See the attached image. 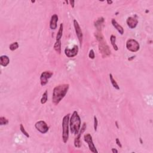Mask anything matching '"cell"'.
Masks as SVG:
<instances>
[{"mask_svg":"<svg viewBox=\"0 0 153 153\" xmlns=\"http://www.w3.org/2000/svg\"><path fill=\"white\" fill-rule=\"evenodd\" d=\"M69 88L68 84H60L54 88L53 91L52 102L56 105L59 104V102L64 99L67 93Z\"/></svg>","mask_w":153,"mask_h":153,"instance_id":"obj_1","label":"cell"},{"mask_svg":"<svg viewBox=\"0 0 153 153\" xmlns=\"http://www.w3.org/2000/svg\"><path fill=\"white\" fill-rule=\"evenodd\" d=\"M96 38L99 42V50L103 58H106L111 54V50L105 41L101 31H97L95 34Z\"/></svg>","mask_w":153,"mask_h":153,"instance_id":"obj_2","label":"cell"},{"mask_svg":"<svg viewBox=\"0 0 153 153\" xmlns=\"http://www.w3.org/2000/svg\"><path fill=\"white\" fill-rule=\"evenodd\" d=\"M81 121L80 117L76 111H74L69 120V127L71 133L77 135L80 130Z\"/></svg>","mask_w":153,"mask_h":153,"instance_id":"obj_3","label":"cell"},{"mask_svg":"<svg viewBox=\"0 0 153 153\" xmlns=\"http://www.w3.org/2000/svg\"><path fill=\"white\" fill-rule=\"evenodd\" d=\"M69 114L66 115L62 120V140L65 144L67 142L69 139Z\"/></svg>","mask_w":153,"mask_h":153,"instance_id":"obj_4","label":"cell"},{"mask_svg":"<svg viewBox=\"0 0 153 153\" xmlns=\"http://www.w3.org/2000/svg\"><path fill=\"white\" fill-rule=\"evenodd\" d=\"M126 48L130 51L135 53L140 49V45L135 40L129 39L126 43Z\"/></svg>","mask_w":153,"mask_h":153,"instance_id":"obj_5","label":"cell"},{"mask_svg":"<svg viewBox=\"0 0 153 153\" xmlns=\"http://www.w3.org/2000/svg\"><path fill=\"white\" fill-rule=\"evenodd\" d=\"M35 127L40 132L43 134L46 133L49 130V126H47V123L44 121L40 120L38 121L35 124Z\"/></svg>","mask_w":153,"mask_h":153,"instance_id":"obj_6","label":"cell"},{"mask_svg":"<svg viewBox=\"0 0 153 153\" xmlns=\"http://www.w3.org/2000/svg\"><path fill=\"white\" fill-rule=\"evenodd\" d=\"M84 140L85 142L88 144L89 149L91 151V152L96 153L98 152V151L96 148V147L94 146L93 141L92 139V136L90 133H87L84 136Z\"/></svg>","mask_w":153,"mask_h":153,"instance_id":"obj_7","label":"cell"},{"mask_svg":"<svg viewBox=\"0 0 153 153\" xmlns=\"http://www.w3.org/2000/svg\"><path fill=\"white\" fill-rule=\"evenodd\" d=\"M86 128H87V125H86V123H84L83 124L82 127H81V129L80 130V132L79 133V134L76 135V137L74 139V146L76 148H80L81 147V136L82 135V134L84 133V131L86 130Z\"/></svg>","mask_w":153,"mask_h":153,"instance_id":"obj_8","label":"cell"},{"mask_svg":"<svg viewBox=\"0 0 153 153\" xmlns=\"http://www.w3.org/2000/svg\"><path fill=\"white\" fill-rule=\"evenodd\" d=\"M53 72L51 71H46L43 72L40 76V83L42 86H44L47 84L49 80L53 76Z\"/></svg>","mask_w":153,"mask_h":153,"instance_id":"obj_9","label":"cell"},{"mask_svg":"<svg viewBox=\"0 0 153 153\" xmlns=\"http://www.w3.org/2000/svg\"><path fill=\"white\" fill-rule=\"evenodd\" d=\"M74 26L75 28V31L76 36H77L78 39H79L80 44V46L81 47V45H82V43H83V35L82 31H81V29L80 28V26L79 22L76 21V20H74Z\"/></svg>","mask_w":153,"mask_h":153,"instance_id":"obj_10","label":"cell"},{"mask_svg":"<svg viewBox=\"0 0 153 153\" xmlns=\"http://www.w3.org/2000/svg\"><path fill=\"white\" fill-rule=\"evenodd\" d=\"M79 53V47L77 45H74L72 49L66 48L65 49V54L68 58H74Z\"/></svg>","mask_w":153,"mask_h":153,"instance_id":"obj_11","label":"cell"},{"mask_svg":"<svg viewBox=\"0 0 153 153\" xmlns=\"http://www.w3.org/2000/svg\"><path fill=\"white\" fill-rule=\"evenodd\" d=\"M127 26L130 28V29H134L136 27L138 24V21L136 19L135 17H129L126 21Z\"/></svg>","mask_w":153,"mask_h":153,"instance_id":"obj_12","label":"cell"},{"mask_svg":"<svg viewBox=\"0 0 153 153\" xmlns=\"http://www.w3.org/2000/svg\"><path fill=\"white\" fill-rule=\"evenodd\" d=\"M58 19H59V17H58V16L56 14H54L51 16L50 22V28L51 29L54 30L57 28V23L58 22Z\"/></svg>","mask_w":153,"mask_h":153,"instance_id":"obj_13","label":"cell"},{"mask_svg":"<svg viewBox=\"0 0 153 153\" xmlns=\"http://www.w3.org/2000/svg\"><path fill=\"white\" fill-rule=\"evenodd\" d=\"M111 24H112V26L117 29V31L119 32L121 35H123L124 34V29L120 25L118 24V22L116 21L114 19H112L111 20Z\"/></svg>","mask_w":153,"mask_h":153,"instance_id":"obj_14","label":"cell"},{"mask_svg":"<svg viewBox=\"0 0 153 153\" xmlns=\"http://www.w3.org/2000/svg\"><path fill=\"white\" fill-rule=\"evenodd\" d=\"M10 63V59L7 56L3 55L0 57V64L1 66L6 67Z\"/></svg>","mask_w":153,"mask_h":153,"instance_id":"obj_15","label":"cell"},{"mask_svg":"<svg viewBox=\"0 0 153 153\" xmlns=\"http://www.w3.org/2000/svg\"><path fill=\"white\" fill-rule=\"evenodd\" d=\"M104 22V19L103 17H100L99 18L96 22H95V25L96 28H97L98 31H101V28H102V25Z\"/></svg>","mask_w":153,"mask_h":153,"instance_id":"obj_16","label":"cell"},{"mask_svg":"<svg viewBox=\"0 0 153 153\" xmlns=\"http://www.w3.org/2000/svg\"><path fill=\"white\" fill-rule=\"evenodd\" d=\"M61 46H62V42L61 40L56 41L55 44L54 45V49L56 52L61 54Z\"/></svg>","mask_w":153,"mask_h":153,"instance_id":"obj_17","label":"cell"},{"mask_svg":"<svg viewBox=\"0 0 153 153\" xmlns=\"http://www.w3.org/2000/svg\"><path fill=\"white\" fill-rule=\"evenodd\" d=\"M63 31H64V25L63 24H61L59 29L58 31L57 35H56V41L61 40V38H62L63 34Z\"/></svg>","mask_w":153,"mask_h":153,"instance_id":"obj_18","label":"cell"},{"mask_svg":"<svg viewBox=\"0 0 153 153\" xmlns=\"http://www.w3.org/2000/svg\"><path fill=\"white\" fill-rule=\"evenodd\" d=\"M110 41L111 45L112 46L113 48L116 51H117L119 50V47H118L117 45L116 44V36L114 35H111L110 37Z\"/></svg>","mask_w":153,"mask_h":153,"instance_id":"obj_19","label":"cell"},{"mask_svg":"<svg viewBox=\"0 0 153 153\" xmlns=\"http://www.w3.org/2000/svg\"><path fill=\"white\" fill-rule=\"evenodd\" d=\"M109 79H110V81H111V84H112L113 87H114L116 89L119 90L120 87L119 86V85H118L117 81H116L114 79V77H113V75H112V74H109Z\"/></svg>","mask_w":153,"mask_h":153,"instance_id":"obj_20","label":"cell"},{"mask_svg":"<svg viewBox=\"0 0 153 153\" xmlns=\"http://www.w3.org/2000/svg\"><path fill=\"white\" fill-rule=\"evenodd\" d=\"M47 99H48V92H47V90H46L42 95V98H41V104H45L46 102H47Z\"/></svg>","mask_w":153,"mask_h":153,"instance_id":"obj_21","label":"cell"},{"mask_svg":"<svg viewBox=\"0 0 153 153\" xmlns=\"http://www.w3.org/2000/svg\"><path fill=\"white\" fill-rule=\"evenodd\" d=\"M19 43H18L17 42H14V43H13L12 44H11L10 45L9 48H10V50L11 51H14L19 48Z\"/></svg>","mask_w":153,"mask_h":153,"instance_id":"obj_22","label":"cell"},{"mask_svg":"<svg viewBox=\"0 0 153 153\" xmlns=\"http://www.w3.org/2000/svg\"><path fill=\"white\" fill-rule=\"evenodd\" d=\"M9 123V120L8 119H7L6 117H0V125H7Z\"/></svg>","mask_w":153,"mask_h":153,"instance_id":"obj_23","label":"cell"},{"mask_svg":"<svg viewBox=\"0 0 153 153\" xmlns=\"http://www.w3.org/2000/svg\"><path fill=\"white\" fill-rule=\"evenodd\" d=\"M20 130H21L22 133L25 136H26L27 138H29L30 136L29 133H28L25 130V128L22 124H21V125H20Z\"/></svg>","mask_w":153,"mask_h":153,"instance_id":"obj_24","label":"cell"},{"mask_svg":"<svg viewBox=\"0 0 153 153\" xmlns=\"http://www.w3.org/2000/svg\"><path fill=\"white\" fill-rule=\"evenodd\" d=\"M93 119H94V131L96 132V131H97V128L98 126V121L97 117H96L95 116L93 117Z\"/></svg>","mask_w":153,"mask_h":153,"instance_id":"obj_25","label":"cell"},{"mask_svg":"<svg viewBox=\"0 0 153 153\" xmlns=\"http://www.w3.org/2000/svg\"><path fill=\"white\" fill-rule=\"evenodd\" d=\"M89 57L90 59H94V58H95V54H94V52L93 49H91L90 50V52L89 54Z\"/></svg>","mask_w":153,"mask_h":153,"instance_id":"obj_26","label":"cell"},{"mask_svg":"<svg viewBox=\"0 0 153 153\" xmlns=\"http://www.w3.org/2000/svg\"><path fill=\"white\" fill-rule=\"evenodd\" d=\"M116 144H117V145L120 148H122V145H121L120 141L119 139V138H116Z\"/></svg>","mask_w":153,"mask_h":153,"instance_id":"obj_27","label":"cell"},{"mask_svg":"<svg viewBox=\"0 0 153 153\" xmlns=\"http://www.w3.org/2000/svg\"><path fill=\"white\" fill-rule=\"evenodd\" d=\"M69 3H70V4H71V7H72V8H74V7L75 1H69Z\"/></svg>","mask_w":153,"mask_h":153,"instance_id":"obj_28","label":"cell"},{"mask_svg":"<svg viewBox=\"0 0 153 153\" xmlns=\"http://www.w3.org/2000/svg\"><path fill=\"white\" fill-rule=\"evenodd\" d=\"M135 57H136V56H131V57H130V58H128V61H132L133 59H134L135 58Z\"/></svg>","mask_w":153,"mask_h":153,"instance_id":"obj_29","label":"cell"},{"mask_svg":"<svg viewBox=\"0 0 153 153\" xmlns=\"http://www.w3.org/2000/svg\"><path fill=\"white\" fill-rule=\"evenodd\" d=\"M111 151H112V152H113V153H117L118 152V150H117V149H115V148L111 149Z\"/></svg>","mask_w":153,"mask_h":153,"instance_id":"obj_30","label":"cell"},{"mask_svg":"<svg viewBox=\"0 0 153 153\" xmlns=\"http://www.w3.org/2000/svg\"><path fill=\"white\" fill-rule=\"evenodd\" d=\"M106 2H107V3H108V4H112V3H113L112 1H109V0H108V1H106Z\"/></svg>","mask_w":153,"mask_h":153,"instance_id":"obj_31","label":"cell"},{"mask_svg":"<svg viewBox=\"0 0 153 153\" xmlns=\"http://www.w3.org/2000/svg\"><path fill=\"white\" fill-rule=\"evenodd\" d=\"M116 126H117V129H119V125H118V122L117 121H116Z\"/></svg>","mask_w":153,"mask_h":153,"instance_id":"obj_32","label":"cell"},{"mask_svg":"<svg viewBox=\"0 0 153 153\" xmlns=\"http://www.w3.org/2000/svg\"><path fill=\"white\" fill-rule=\"evenodd\" d=\"M139 140H140L141 144H143V142H142V139H141V138H140V139H139Z\"/></svg>","mask_w":153,"mask_h":153,"instance_id":"obj_33","label":"cell"}]
</instances>
